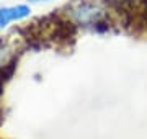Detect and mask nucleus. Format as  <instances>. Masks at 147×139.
I'll list each match as a JSON object with an SVG mask.
<instances>
[{"mask_svg":"<svg viewBox=\"0 0 147 139\" xmlns=\"http://www.w3.org/2000/svg\"><path fill=\"white\" fill-rule=\"evenodd\" d=\"M69 23L72 26L92 28L100 31L101 25H106L103 20V10L93 2H79L70 7L69 10Z\"/></svg>","mask_w":147,"mask_h":139,"instance_id":"obj_1","label":"nucleus"},{"mask_svg":"<svg viewBox=\"0 0 147 139\" xmlns=\"http://www.w3.org/2000/svg\"><path fill=\"white\" fill-rule=\"evenodd\" d=\"M31 15V8L26 3H18V5L2 7L0 8V28L3 30L13 22H21Z\"/></svg>","mask_w":147,"mask_h":139,"instance_id":"obj_2","label":"nucleus"},{"mask_svg":"<svg viewBox=\"0 0 147 139\" xmlns=\"http://www.w3.org/2000/svg\"><path fill=\"white\" fill-rule=\"evenodd\" d=\"M18 59L15 44L10 39H0V72H3L5 69L13 67Z\"/></svg>","mask_w":147,"mask_h":139,"instance_id":"obj_3","label":"nucleus"},{"mask_svg":"<svg viewBox=\"0 0 147 139\" xmlns=\"http://www.w3.org/2000/svg\"><path fill=\"white\" fill-rule=\"evenodd\" d=\"M30 3H44V2H53V0H28Z\"/></svg>","mask_w":147,"mask_h":139,"instance_id":"obj_4","label":"nucleus"},{"mask_svg":"<svg viewBox=\"0 0 147 139\" xmlns=\"http://www.w3.org/2000/svg\"><path fill=\"white\" fill-rule=\"evenodd\" d=\"M0 119H2V108H0Z\"/></svg>","mask_w":147,"mask_h":139,"instance_id":"obj_5","label":"nucleus"},{"mask_svg":"<svg viewBox=\"0 0 147 139\" xmlns=\"http://www.w3.org/2000/svg\"><path fill=\"white\" fill-rule=\"evenodd\" d=\"M0 30H2V28H0Z\"/></svg>","mask_w":147,"mask_h":139,"instance_id":"obj_6","label":"nucleus"}]
</instances>
